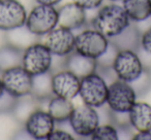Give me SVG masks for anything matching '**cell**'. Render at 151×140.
<instances>
[{
  "mask_svg": "<svg viewBox=\"0 0 151 140\" xmlns=\"http://www.w3.org/2000/svg\"><path fill=\"white\" fill-rule=\"evenodd\" d=\"M130 24L132 21L121 4L109 3L99 7L90 25L106 37L112 39L123 32Z\"/></svg>",
  "mask_w": 151,
  "mask_h": 140,
  "instance_id": "obj_1",
  "label": "cell"
},
{
  "mask_svg": "<svg viewBox=\"0 0 151 140\" xmlns=\"http://www.w3.org/2000/svg\"><path fill=\"white\" fill-rule=\"evenodd\" d=\"M54 56L42 41L32 42L23 48L21 65L32 76L52 71Z\"/></svg>",
  "mask_w": 151,
  "mask_h": 140,
  "instance_id": "obj_2",
  "label": "cell"
},
{
  "mask_svg": "<svg viewBox=\"0 0 151 140\" xmlns=\"http://www.w3.org/2000/svg\"><path fill=\"white\" fill-rule=\"evenodd\" d=\"M58 26V9L56 6L36 4L27 14L25 29L31 35L42 37Z\"/></svg>",
  "mask_w": 151,
  "mask_h": 140,
  "instance_id": "obj_3",
  "label": "cell"
},
{
  "mask_svg": "<svg viewBox=\"0 0 151 140\" xmlns=\"http://www.w3.org/2000/svg\"><path fill=\"white\" fill-rule=\"evenodd\" d=\"M109 85L99 73L93 72L81 78L79 97L82 103L95 108L106 106Z\"/></svg>",
  "mask_w": 151,
  "mask_h": 140,
  "instance_id": "obj_4",
  "label": "cell"
},
{
  "mask_svg": "<svg viewBox=\"0 0 151 140\" xmlns=\"http://www.w3.org/2000/svg\"><path fill=\"white\" fill-rule=\"evenodd\" d=\"M101 123L99 108L84 103L76 105L68 119V125L73 133L80 138H90Z\"/></svg>",
  "mask_w": 151,
  "mask_h": 140,
  "instance_id": "obj_5",
  "label": "cell"
},
{
  "mask_svg": "<svg viewBox=\"0 0 151 140\" xmlns=\"http://www.w3.org/2000/svg\"><path fill=\"white\" fill-rule=\"evenodd\" d=\"M138 101L134 89L129 82L116 80L109 85L106 106L113 113H128Z\"/></svg>",
  "mask_w": 151,
  "mask_h": 140,
  "instance_id": "obj_6",
  "label": "cell"
},
{
  "mask_svg": "<svg viewBox=\"0 0 151 140\" xmlns=\"http://www.w3.org/2000/svg\"><path fill=\"white\" fill-rule=\"evenodd\" d=\"M109 43V38L90 26L83 28L80 33L76 34L75 50L85 57L97 60L107 50Z\"/></svg>",
  "mask_w": 151,
  "mask_h": 140,
  "instance_id": "obj_7",
  "label": "cell"
},
{
  "mask_svg": "<svg viewBox=\"0 0 151 140\" xmlns=\"http://www.w3.org/2000/svg\"><path fill=\"white\" fill-rule=\"evenodd\" d=\"M0 78L6 93L17 99L31 95L32 75L23 68L22 65L5 69L0 72Z\"/></svg>",
  "mask_w": 151,
  "mask_h": 140,
  "instance_id": "obj_8",
  "label": "cell"
},
{
  "mask_svg": "<svg viewBox=\"0 0 151 140\" xmlns=\"http://www.w3.org/2000/svg\"><path fill=\"white\" fill-rule=\"evenodd\" d=\"M114 72L118 80L132 84L144 72L138 52L134 50H119L112 64Z\"/></svg>",
  "mask_w": 151,
  "mask_h": 140,
  "instance_id": "obj_9",
  "label": "cell"
},
{
  "mask_svg": "<svg viewBox=\"0 0 151 140\" xmlns=\"http://www.w3.org/2000/svg\"><path fill=\"white\" fill-rule=\"evenodd\" d=\"M40 41L50 50L54 57L64 59L75 52L76 34L73 30L57 26L46 35L42 36Z\"/></svg>",
  "mask_w": 151,
  "mask_h": 140,
  "instance_id": "obj_10",
  "label": "cell"
},
{
  "mask_svg": "<svg viewBox=\"0 0 151 140\" xmlns=\"http://www.w3.org/2000/svg\"><path fill=\"white\" fill-rule=\"evenodd\" d=\"M56 128V123L46 109L36 107L24 121L26 134L36 140H48Z\"/></svg>",
  "mask_w": 151,
  "mask_h": 140,
  "instance_id": "obj_11",
  "label": "cell"
},
{
  "mask_svg": "<svg viewBox=\"0 0 151 140\" xmlns=\"http://www.w3.org/2000/svg\"><path fill=\"white\" fill-rule=\"evenodd\" d=\"M27 14L19 0L0 1V31L12 32L24 28Z\"/></svg>",
  "mask_w": 151,
  "mask_h": 140,
  "instance_id": "obj_12",
  "label": "cell"
},
{
  "mask_svg": "<svg viewBox=\"0 0 151 140\" xmlns=\"http://www.w3.org/2000/svg\"><path fill=\"white\" fill-rule=\"evenodd\" d=\"M81 78L65 68L52 71V90L54 96L73 100L79 96Z\"/></svg>",
  "mask_w": 151,
  "mask_h": 140,
  "instance_id": "obj_13",
  "label": "cell"
},
{
  "mask_svg": "<svg viewBox=\"0 0 151 140\" xmlns=\"http://www.w3.org/2000/svg\"><path fill=\"white\" fill-rule=\"evenodd\" d=\"M57 9H58V26L77 31L83 29L87 25V11L73 1L61 5Z\"/></svg>",
  "mask_w": 151,
  "mask_h": 140,
  "instance_id": "obj_14",
  "label": "cell"
},
{
  "mask_svg": "<svg viewBox=\"0 0 151 140\" xmlns=\"http://www.w3.org/2000/svg\"><path fill=\"white\" fill-rule=\"evenodd\" d=\"M63 67L75 73L78 77L82 78L96 71L97 63L94 59L85 57L75 50L64 58Z\"/></svg>",
  "mask_w": 151,
  "mask_h": 140,
  "instance_id": "obj_15",
  "label": "cell"
},
{
  "mask_svg": "<svg viewBox=\"0 0 151 140\" xmlns=\"http://www.w3.org/2000/svg\"><path fill=\"white\" fill-rule=\"evenodd\" d=\"M128 121L136 132L151 131V105L145 101H137L128 111Z\"/></svg>",
  "mask_w": 151,
  "mask_h": 140,
  "instance_id": "obj_16",
  "label": "cell"
},
{
  "mask_svg": "<svg viewBox=\"0 0 151 140\" xmlns=\"http://www.w3.org/2000/svg\"><path fill=\"white\" fill-rule=\"evenodd\" d=\"M76 105L73 100L61 98L58 96H52L47 101L46 110L50 113L56 124H65L68 122Z\"/></svg>",
  "mask_w": 151,
  "mask_h": 140,
  "instance_id": "obj_17",
  "label": "cell"
},
{
  "mask_svg": "<svg viewBox=\"0 0 151 140\" xmlns=\"http://www.w3.org/2000/svg\"><path fill=\"white\" fill-rule=\"evenodd\" d=\"M132 23L140 24L151 18V0H121Z\"/></svg>",
  "mask_w": 151,
  "mask_h": 140,
  "instance_id": "obj_18",
  "label": "cell"
},
{
  "mask_svg": "<svg viewBox=\"0 0 151 140\" xmlns=\"http://www.w3.org/2000/svg\"><path fill=\"white\" fill-rule=\"evenodd\" d=\"M30 96L37 102L48 101L53 95L52 71L32 76V89Z\"/></svg>",
  "mask_w": 151,
  "mask_h": 140,
  "instance_id": "obj_19",
  "label": "cell"
},
{
  "mask_svg": "<svg viewBox=\"0 0 151 140\" xmlns=\"http://www.w3.org/2000/svg\"><path fill=\"white\" fill-rule=\"evenodd\" d=\"M140 36L141 31L137 27V24L132 23L123 32L110 40L118 50H137L140 46Z\"/></svg>",
  "mask_w": 151,
  "mask_h": 140,
  "instance_id": "obj_20",
  "label": "cell"
},
{
  "mask_svg": "<svg viewBox=\"0 0 151 140\" xmlns=\"http://www.w3.org/2000/svg\"><path fill=\"white\" fill-rule=\"evenodd\" d=\"M23 48L18 45L6 43L0 46V72L5 69L21 65Z\"/></svg>",
  "mask_w": 151,
  "mask_h": 140,
  "instance_id": "obj_21",
  "label": "cell"
},
{
  "mask_svg": "<svg viewBox=\"0 0 151 140\" xmlns=\"http://www.w3.org/2000/svg\"><path fill=\"white\" fill-rule=\"evenodd\" d=\"M90 139L92 140H118L120 139L119 130L113 123L101 124L95 129Z\"/></svg>",
  "mask_w": 151,
  "mask_h": 140,
  "instance_id": "obj_22",
  "label": "cell"
},
{
  "mask_svg": "<svg viewBox=\"0 0 151 140\" xmlns=\"http://www.w3.org/2000/svg\"><path fill=\"white\" fill-rule=\"evenodd\" d=\"M130 85L134 89L138 97L147 94L151 90V71L145 69L144 72Z\"/></svg>",
  "mask_w": 151,
  "mask_h": 140,
  "instance_id": "obj_23",
  "label": "cell"
},
{
  "mask_svg": "<svg viewBox=\"0 0 151 140\" xmlns=\"http://www.w3.org/2000/svg\"><path fill=\"white\" fill-rule=\"evenodd\" d=\"M118 50H118V48L114 45L113 42L110 40V43H109V46H108L107 50H106V52L96 60L97 68H107V67H112V64H113L114 59H115Z\"/></svg>",
  "mask_w": 151,
  "mask_h": 140,
  "instance_id": "obj_24",
  "label": "cell"
},
{
  "mask_svg": "<svg viewBox=\"0 0 151 140\" xmlns=\"http://www.w3.org/2000/svg\"><path fill=\"white\" fill-rule=\"evenodd\" d=\"M19 99L15 98L9 93L5 92L0 98V112H9L13 111L15 106L17 105Z\"/></svg>",
  "mask_w": 151,
  "mask_h": 140,
  "instance_id": "obj_25",
  "label": "cell"
},
{
  "mask_svg": "<svg viewBox=\"0 0 151 140\" xmlns=\"http://www.w3.org/2000/svg\"><path fill=\"white\" fill-rule=\"evenodd\" d=\"M139 48H141L148 54H151V26L143 32H141L140 46Z\"/></svg>",
  "mask_w": 151,
  "mask_h": 140,
  "instance_id": "obj_26",
  "label": "cell"
},
{
  "mask_svg": "<svg viewBox=\"0 0 151 140\" xmlns=\"http://www.w3.org/2000/svg\"><path fill=\"white\" fill-rule=\"evenodd\" d=\"M71 1L84 9L85 11L99 9L104 3V0H71Z\"/></svg>",
  "mask_w": 151,
  "mask_h": 140,
  "instance_id": "obj_27",
  "label": "cell"
},
{
  "mask_svg": "<svg viewBox=\"0 0 151 140\" xmlns=\"http://www.w3.org/2000/svg\"><path fill=\"white\" fill-rule=\"evenodd\" d=\"M73 139H75L73 133L67 132L63 129H60V128L59 129L55 128L48 140H73Z\"/></svg>",
  "mask_w": 151,
  "mask_h": 140,
  "instance_id": "obj_28",
  "label": "cell"
},
{
  "mask_svg": "<svg viewBox=\"0 0 151 140\" xmlns=\"http://www.w3.org/2000/svg\"><path fill=\"white\" fill-rule=\"evenodd\" d=\"M138 55L140 57L141 61H142V64L144 66V68L148 71H151V54H148L145 50H143L141 48H139L137 50Z\"/></svg>",
  "mask_w": 151,
  "mask_h": 140,
  "instance_id": "obj_29",
  "label": "cell"
},
{
  "mask_svg": "<svg viewBox=\"0 0 151 140\" xmlns=\"http://www.w3.org/2000/svg\"><path fill=\"white\" fill-rule=\"evenodd\" d=\"M132 139L134 140H151V131L136 132L132 134Z\"/></svg>",
  "mask_w": 151,
  "mask_h": 140,
  "instance_id": "obj_30",
  "label": "cell"
},
{
  "mask_svg": "<svg viewBox=\"0 0 151 140\" xmlns=\"http://www.w3.org/2000/svg\"><path fill=\"white\" fill-rule=\"evenodd\" d=\"M37 4L50 5V6H57L59 3H61L62 0H34Z\"/></svg>",
  "mask_w": 151,
  "mask_h": 140,
  "instance_id": "obj_31",
  "label": "cell"
},
{
  "mask_svg": "<svg viewBox=\"0 0 151 140\" xmlns=\"http://www.w3.org/2000/svg\"><path fill=\"white\" fill-rule=\"evenodd\" d=\"M5 93V90H4V87H3V84H2V80L0 78V98L2 97V95Z\"/></svg>",
  "mask_w": 151,
  "mask_h": 140,
  "instance_id": "obj_32",
  "label": "cell"
},
{
  "mask_svg": "<svg viewBox=\"0 0 151 140\" xmlns=\"http://www.w3.org/2000/svg\"><path fill=\"white\" fill-rule=\"evenodd\" d=\"M110 2H117V1H121V0H109Z\"/></svg>",
  "mask_w": 151,
  "mask_h": 140,
  "instance_id": "obj_33",
  "label": "cell"
},
{
  "mask_svg": "<svg viewBox=\"0 0 151 140\" xmlns=\"http://www.w3.org/2000/svg\"><path fill=\"white\" fill-rule=\"evenodd\" d=\"M0 1H2V0H0Z\"/></svg>",
  "mask_w": 151,
  "mask_h": 140,
  "instance_id": "obj_34",
  "label": "cell"
}]
</instances>
